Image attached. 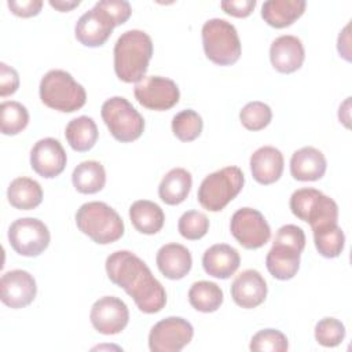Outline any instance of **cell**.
I'll list each match as a JSON object with an SVG mask.
<instances>
[{
	"label": "cell",
	"mask_w": 352,
	"mask_h": 352,
	"mask_svg": "<svg viewBox=\"0 0 352 352\" xmlns=\"http://www.w3.org/2000/svg\"><path fill=\"white\" fill-rule=\"evenodd\" d=\"M220 7L228 15L236 18H245L252 14L256 7V0H224L220 3Z\"/></svg>",
	"instance_id": "obj_42"
},
{
	"label": "cell",
	"mask_w": 352,
	"mask_h": 352,
	"mask_svg": "<svg viewBox=\"0 0 352 352\" xmlns=\"http://www.w3.org/2000/svg\"><path fill=\"white\" fill-rule=\"evenodd\" d=\"M223 290L214 282L198 280L188 290V301L191 307L199 312H214L223 304Z\"/></svg>",
	"instance_id": "obj_30"
},
{
	"label": "cell",
	"mask_w": 352,
	"mask_h": 352,
	"mask_svg": "<svg viewBox=\"0 0 352 352\" xmlns=\"http://www.w3.org/2000/svg\"><path fill=\"white\" fill-rule=\"evenodd\" d=\"M191 186V173L184 168H173L162 177L158 186V195L166 205H179L190 194Z\"/></svg>",
	"instance_id": "obj_26"
},
{
	"label": "cell",
	"mask_w": 352,
	"mask_h": 352,
	"mask_svg": "<svg viewBox=\"0 0 352 352\" xmlns=\"http://www.w3.org/2000/svg\"><path fill=\"white\" fill-rule=\"evenodd\" d=\"M66 162V151L58 139H40L30 150V166L41 177L54 179L59 176L65 170Z\"/></svg>",
	"instance_id": "obj_15"
},
{
	"label": "cell",
	"mask_w": 352,
	"mask_h": 352,
	"mask_svg": "<svg viewBox=\"0 0 352 352\" xmlns=\"http://www.w3.org/2000/svg\"><path fill=\"white\" fill-rule=\"evenodd\" d=\"M345 338V326L336 318H323L315 326V340L326 348L340 345Z\"/></svg>",
	"instance_id": "obj_37"
},
{
	"label": "cell",
	"mask_w": 352,
	"mask_h": 352,
	"mask_svg": "<svg viewBox=\"0 0 352 352\" xmlns=\"http://www.w3.org/2000/svg\"><path fill=\"white\" fill-rule=\"evenodd\" d=\"M113 29L111 21L94 6L78 18L74 26V36L85 47H100L107 41Z\"/></svg>",
	"instance_id": "obj_17"
},
{
	"label": "cell",
	"mask_w": 352,
	"mask_h": 352,
	"mask_svg": "<svg viewBox=\"0 0 352 352\" xmlns=\"http://www.w3.org/2000/svg\"><path fill=\"white\" fill-rule=\"evenodd\" d=\"M29 124L28 109L15 100H6L0 104V128L3 135H18Z\"/></svg>",
	"instance_id": "obj_32"
},
{
	"label": "cell",
	"mask_w": 352,
	"mask_h": 352,
	"mask_svg": "<svg viewBox=\"0 0 352 352\" xmlns=\"http://www.w3.org/2000/svg\"><path fill=\"white\" fill-rule=\"evenodd\" d=\"M72 182L78 192L95 194L99 192L106 184V170L98 161H82L74 168Z\"/></svg>",
	"instance_id": "obj_29"
},
{
	"label": "cell",
	"mask_w": 352,
	"mask_h": 352,
	"mask_svg": "<svg viewBox=\"0 0 352 352\" xmlns=\"http://www.w3.org/2000/svg\"><path fill=\"white\" fill-rule=\"evenodd\" d=\"M40 99L54 110L73 113L80 110L87 102V92L70 73L60 69L50 70L40 81Z\"/></svg>",
	"instance_id": "obj_4"
},
{
	"label": "cell",
	"mask_w": 352,
	"mask_h": 352,
	"mask_svg": "<svg viewBox=\"0 0 352 352\" xmlns=\"http://www.w3.org/2000/svg\"><path fill=\"white\" fill-rule=\"evenodd\" d=\"M314 231L315 248L326 258L338 257L345 246V235L337 223L316 227Z\"/></svg>",
	"instance_id": "obj_31"
},
{
	"label": "cell",
	"mask_w": 352,
	"mask_h": 352,
	"mask_svg": "<svg viewBox=\"0 0 352 352\" xmlns=\"http://www.w3.org/2000/svg\"><path fill=\"white\" fill-rule=\"evenodd\" d=\"M249 348L254 352H286L289 342L282 331L276 329H263L252 337Z\"/></svg>",
	"instance_id": "obj_35"
},
{
	"label": "cell",
	"mask_w": 352,
	"mask_h": 352,
	"mask_svg": "<svg viewBox=\"0 0 352 352\" xmlns=\"http://www.w3.org/2000/svg\"><path fill=\"white\" fill-rule=\"evenodd\" d=\"M245 183L239 166H226L208 175L198 188V202L209 212L223 210L242 190Z\"/></svg>",
	"instance_id": "obj_5"
},
{
	"label": "cell",
	"mask_w": 352,
	"mask_h": 352,
	"mask_svg": "<svg viewBox=\"0 0 352 352\" xmlns=\"http://www.w3.org/2000/svg\"><path fill=\"white\" fill-rule=\"evenodd\" d=\"M109 279L131 296L143 314H157L166 304V292L147 264L129 250H117L106 258Z\"/></svg>",
	"instance_id": "obj_1"
},
{
	"label": "cell",
	"mask_w": 352,
	"mask_h": 352,
	"mask_svg": "<svg viewBox=\"0 0 352 352\" xmlns=\"http://www.w3.org/2000/svg\"><path fill=\"white\" fill-rule=\"evenodd\" d=\"M283 165V154L272 146H263L250 157L252 176L257 183L264 186L272 184L280 179Z\"/></svg>",
	"instance_id": "obj_20"
},
{
	"label": "cell",
	"mask_w": 352,
	"mask_h": 352,
	"mask_svg": "<svg viewBox=\"0 0 352 352\" xmlns=\"http://www.w3.org/2000/svg\"><path fill=\"white\" fill-rule=\"evenodd\" d=\"M202 45L209 60L220 66L234 65L241 56V40L232 23L212 18L202 26Z\"/></svg>",
	"instance_id": "obj_6"
},
{
	"label": "cell",
	"mask_w": 352,
	"mask_h": 352,
	"mask_svg": "<svg viewBox=\"0 0 352 352\" xmlns=\"http://www.w3.org/2000/svg\"><path fill=\"white\" fill-rule=\"evenodd\" d=\"M94 329L104 336L121 333L129 322L126 304L114 296H104L96 300L89 314Z\"/></svg>",
	"instance_id": "obj_13"
},
{
	"label": "cell",
	"mask_w": 352,
	"mask_h": 352,
	"mask_svg": "<svg viewBox=\"0 0 352 352\" xmlns=\"http://www.w3.org/2000/svg\"><path fill=\"white\" fill-rule=\"evenodd\" d=\"M232 236L245 249H258L271 238V228L265 217L253 208L238 209L230 221Z\"/></svg>",
	"instance_id": "obj_10"
},
{
	"label": "cell",
	"mask_w": 352,
	"mask_h": 352,
	"mask_svg": "<svg viewBox=\"0 0 352 352\" xmlns=\"http://www.w3.org/2000/svg\"><path fill=\"white\" fill-rule=\"evenodd\" d=\"M76 224L82 234L99 245L118 241L125 231L121 216L111 206L100 201L81 205L76 212Z\"/></svg>",
	"instance_id": "obj_3"
},
{
	"label": "cell",
	"mask_w": 352,
	"mask_h": 352,
	"mask_svg": "<svg viewBox=\"0 0 352 352\" xmlns=\"http://www.w3.org/2000/svg\"><path fill=\"white\" fill-rule=\"evenodd\" d=\"M19 87L18 72L4 62H0V96L6 98L16 92Z\"/></svg>",
	"instance_id": "obj_40"
},
{
	"label": "cell",
	"mask_w": 352,
	"mask_h": 352,
	"mask_svg": "<svg viewBox=\"0 0 352 352\" xmlns=\"http://www.w3.org/2000/svg\"><path fill=\"white\" fill-rule=\"evenodd\" d=\"M114 72L124 82H139L153 56L151 37L138 29L124 32L114 44Z\"/></svg>",
	"instance_id": "obj_2"
},
{
	"label": "cell",
	"mask_w": 352,
	"mask_h": 352,
	"mask_svg": "<svg viewBox=\"0 0 352 352\" xmlns=\"http://www.w3.org/2000/svg\"><path fill=\"white\" fill-rule=\"evenodd\" d=\"M100 114L111 136L121 143L139 139L144 131L143 116L124 96L107 99L102 104Z\"/></svg>",
	"instance_id": "obj_7"
},
{
	"label": "cell",
	"mask_w": 352,
	"mask_h": 352,
	"mask_svg": "<svg viewBox=\"0 0 352 352\" xmlns=\"http://www.w3.org/2000/svg\"><path fill=\"white\" fill-rule=\"evenodd\" d=\"M136 100L148 110L164 111L177 104L180 91L177 84L162 76H147L136 82L133 88Z\"/></svg>",
	"instance_id": "obj_12"
},
{
	"label": "cell",
	"mask_w": 352,
	"mask_h": 352,
	"mask_svg": "<svg viewBox=\"0 0 352 352\" xmlns=\"http://www.w3.org/2000/svg\"><path fill=\"white\" fill-rule=\"evenodd\" d=\"M191 323L180 316H169L157 322L148 333L151 352H179L192 340Z\"/></svg>",
	"instance_id": "obj_11"
},
{
	"label": "cell",
	"mask_w": 352,
	"mask_h": 352,
	"mask_svg": "<svg viewBox=\"0 0 352 352\" xmlns=\"http://www.w3.org/2000/svg\"><path fill=\"white\" fill-rule=\"evenodd\" d=\"M300 256L301 252L296 248L274 242L265 257L267 270L275 279L289 280L298 272Z\"/></svg>",
	"instance_id": "obj_23"
},
{
	"label": "cell",
	"mask_w": 352,
	"mask_h": 352,
	"mask_svg": "<svg viewBox=\"0 0 352 352\" xmlns=\"http://www.w3.org/2000/svg\"><path fill=\"white\" fill-rule=\"evenodd\" d=\"M275 243H285L287 246L296 248L297 250H300L302 253L304 248H305V234L302 231V228L294 226V224H286L282 226L275 238H274Z\"/></svg>",
	"instance_id": "obj_39"
},
{
	"label": "cell",
	"mask_w": 352,
	"mask_h": 352,
	"mask_svg": "<svg viewBox=\"0 0 352 352\" xmlns=\"http://www.w3.org/2000/svg\"><path fill=\"white\" fill-rule=\"evenodd\" d=\"M7 198L15 209L30 210L41 204L43 188L38 182L30 177H16L8 186Z\"/></svg>",
	"instance_id": "obj_27"
},
{
	"label": "cell",
	"mask_w": 352,
	"mask_h": 352,
	"mask_svg": "<svg viewBox=\"0 0 352 352\" xmlns=\"http://www.w3.org/2000/svg\"><path fill=\"white\" fill-rule=\"evenodd\" d=\"M267 282L257 270H245L234 279L231 285V297L242 308H256L267 297Z\"/></svg>",
	"instance_id": "obj_16"
},
{
	"label": "cell",
	"mask_w": 352,
	"mask_h": 352,
	"mask_svg": "<svg viewBox=\"0 0 352 352\" xmlns=\"http://www.w3.org/2000/svg\"><path fill=\"white\" fill-rule=\"evenodd\" d=\"M327 168L324 154L311 146L294 151L290 158V173L300 182H315L324 176Z\"/></svg>",
	"instance_id": "obj_21"
},
{
	"label": "cell",
	"mask_w": 352,
	"mask_h": 352,
	"mask_svg": "<svg viewBox=\"0 0 352 352\" xmlns=\"http://www.w3.org/2000/svg\"><path fill=\"white\" fill-rule=\"evenodd\" d=\"M8 241L18 254L36 257L48 248L51 235L48 227L41 220L22 217L11 223L8 228Z\"/></svg>",
	"instance_id": "obj_9"
},
{
	"label": "cell",
	"mask_w": 352,
	"mask_h": 352,
	"mask_svg": "<svg viewBox=\"0 0 352 352\" xmlns=\"http://www.w3.org/2000/svg\"><path fill=\"white\" fill-rule=\"evenodd\" d=\"M116 26H120L125 23L131 14H132V7L128 1L125 0H102L95 4Z\"/></svg>",
	"instance_id": "obj_38"
},
{
	"label": "cell",
	"mask_w": 352,
	"mask_h": 352,
	"mask_svg": "<svg viewBox=\"0 0 352 352\" xmlns=\"http://www.w3.org/2000/svg\"><path fill=\"white\" fill-rule=\"evenodd\" d=\"M8 8L12 14L22 18H30L37 15L41 11L43 1L41 0H8Z\"/></svg>",
	"instance_id": "obj_41"
},
{
	"label": "cell",
	"mask_w": 352,
	"mask_h": 352,
	"mask_svg": "<svg viewBox=\"0 0 352 352\" xmlns=\"http://www.w3.org/2000/svg\"><path fill=\"white\" fill-rule=\"evenodd\" d=\"M239 120L242 125L249 131H261L272 120L271 107L260 100L249 102L239 111Z\"/></svg>",
	"instance_id": "obj_34"
},
{
	"label": "cell",
	"mask_w": 352,
	"mask_h": 352,
	"mask_svg": "<svg viewBox=\"0 0 352 352\" xmlns=\"http://www.w3.org/2000/svg\"><path fill=\"white\" fill-rule=\"evenodd\" d=\"M129 219L132 226L146 235L157 234L165 223V214L161 206L148 199L135 201L129 206Z\"/></svg>",
	"instance_id": "obj_25"
},
{
	"label": "cell",
	"mask_w": 352,
	"mask_h": 352,
	"mask_svg": "<svg viewBox=\"0 0 352 352\" xmlns=\"http://www.w3.org/2000/svg\"><path fill=\"white\" fill-rule=\"evenodd\" d=\"M65 136L67 143L74 151H88L91 150L99 136L96 122L88 116H80L69 121L65 129Z\"/></svg>",
	"instance_id": "obj_28"
},
{
	"label": "cell",
	"mask_w": 352,
	"mask_h": 352,
	"mask_svg": "<svg viewBox=\"0 0 352 352\" xmlns=\"http://www.w3.org/2000/svg\"><path fill=\"white\" fill-rule=\"evenodd\" d=\"M305 59V51L301 40L292 34L276 37L270 47V60L279 73H293L298 70Z\"/></svg>",
	"instance_id": "obj_18"
},
{
	"label": "cell",
	"mask_w": 352,
	"mask_h": 352,
	"mask_svg": "<svg viewBox=\"0 0 352 352\" xmlns=\"http://www.w3.org/2000/svg\"><path fill=\"white\" fill-rule=\"evenodd\" d=\"M204 128V121L201 116L191 110L186 109L179 111L172 118V132L182 142L195 140Z\"/></svg>",
	"instance_id": "obj_33"
},
{
	"label": "cell",
	"mask_w": 352,
	"mask_h": 352,
	"mask_svg": "<svg viewBox=\"0 0 352 352\" xmlns=\"http://www.w3.org/2000/svg\"><path fill=\"white\" fill-rule=\"evenodd\" d=\"M304 0H267L261 6L263 19L272 28L290 26L305 11Z\"/></svg>",
	"instance_id": "obj_24"
},
{
	"label": "cell",
	"mask_w": 352,
	"mask_h": 352,
	"mask_svg": "<svg viewBox=\"0 0 352 352\" xmlns=\"http://www.w3.org/2000/svg\"><path fill=\"white\" fill-rule=\"evenodd\" d=\"M37 294V285L32 274L25 270H12L1 275L0 298L10 308L28 307Z\"/></svg>",
	"instance_id": "obj_14"
},
{
	"label": "cell",
	"mask_w": 352,
	"mask_h": 352,
	"mask_svg": "<svg viewBox=\"0 0 352 352\" xmlns=\"http://www.w3.org/2000/svg\"><path fill=\"white\" fill-rule=\"evenodd\" d=\"M50 6L56 8L58 11L66 12L73 10L74 7H78L80 1L78 0H50Z\"/></svg>",
	"instance_id": "obj_43"
},
{
	"label": "cell",
	"mask_w": 352,
	"mask_h": 352,
	"mask_svg": "<svg viewBox=\"0 0 352 352\" xmlns=\"http://www.w3.org/2000/svg\"><path fill=\"white\" fill-rule=\"evenodd\" d=\"M289 205L292 213L297 219L309 223L312 230L338 221V205L316 188L305 187L296 190L290 197Z\"/></svg>",
	"instance_id": "obj_8"
},
{
	"label": "cell",
	"mask_w": 352,
	"mask_h": 352,
	"mask_svg": "<svg viewBox=\"0 0 352 352\" xmlns=\"http://www.w3.org/2000/svg\"><path fill=\"white\" fill-rule=\"evenodd\" d=\"M241 264L238 250L227 243H216L205 250L202 267L205 272L217 279H228L236 272Z\"/></svg>",
	"instance_id": "obj_19"
},
{
	"label": "cell",
	"mask_w": 352,
	"mask_h": 352,
	"mask_svg": "<svg viewBox=\"0 0 352 352\" xmlns=\"http://www.w3.org/2000/svg\"><path fill=\"white\" fill-rule=\"evenodd\" d=\"M177 228L183 238L197 241L205 236L209 231V219L202 212L187 210L180 216Z\"/></svg>",
	"instance_id": "obj_36"
},
{
	"label": "cell",
	"mask_w": 352,
	"mask_h": 352,
	"mask_svg": "<svg viewBox=\"0 0 352 352\" xmlns=\"http://www.w3.org/2000/svg\"><path fill=\"white\" fill-rule=\"evenodd\" d=\"M155 261L160 272L172 280L184 278L192 267L190 250L180 243H166L161 246L157 252Z\"/></svg>",
	"instance_id": "obj_22"
}]
</instances>
